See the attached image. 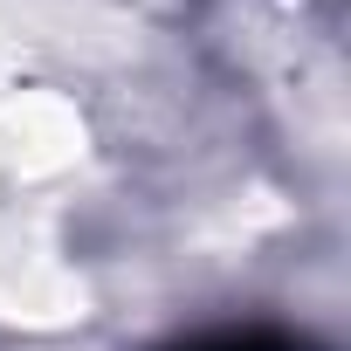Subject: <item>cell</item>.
<instances>
[{
    "label": "cell",
    "instance_id": "1",
    "mask_svg": "<svg viewBox=\"0 0 351 351\" xmlns=\"http://www.w3.org/2000/svg\"><path fill=\"white\" fill-rule=\"evenodd\" d=\"M172 351H303L289 330H262V324H248V330H207V337H186V344H172Z\"/></svg>",
    "mask_w": 351,
    "mask_h": 351
}]
</instances>
